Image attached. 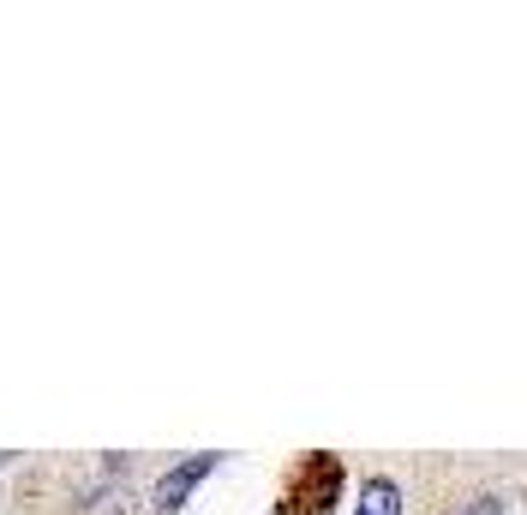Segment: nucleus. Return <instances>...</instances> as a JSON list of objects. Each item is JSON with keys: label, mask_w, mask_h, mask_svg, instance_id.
Here are the masks:
<instances>
[{"label": "nucleus", "mask_w": 527, "mask_h": 515, "mask_svg": "<svg viewBox=\"0 0 527 515\" xmlns=\"http://www.w3.org/2000/svg\"><path fill=\"white\" fill-rule=\"evenodd\" d=\"M342 498V462L336 456H306L294 468V486H288V510L294 515H330Z\"/></svg>", "instance_id": "nucleus-1"}, {"label": "nucleus", "mask_w": 527, "mask_h": 515, "mask_svg": "<svg viewBox=\"0 0 527 515\" xmlns=\"http://www.w3.org/2000/svg\"><path fill=\"white\" fill-rule=\"evenodd\" d=\"M216 468V456H186L180 468H168L162 480H156V492H150V504H156V515H174L192 492H198V480Z\"/></svg>", "instance_id": "nucleus-2"}, {"label": "nucleus", "mask_w": 527, "mask_h": 515, "mask_svg": "<svg viewBox=\"0 0 527 515\" xmlns=\"http://www.w3.org/2000/svg\"><path fill=\"white\" fill-rule=\"evenodd\" d=\"M360 515H402V492L390 480H366L360 492Z\"/></svg>", "instance_id": "nucleus-3"}]
</instances>
